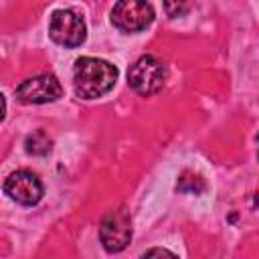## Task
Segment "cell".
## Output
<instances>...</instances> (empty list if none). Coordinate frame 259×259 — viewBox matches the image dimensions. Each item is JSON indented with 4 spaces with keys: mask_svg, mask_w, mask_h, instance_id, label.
<instances>
[{
    "mask_svg": "<svg viewBox=\"0 0 259 259\" xmlns=\"http://www.w3.org/2000/svg\"><path fill=\"white\" fill-rule=\"evenodd\" d=\"M117 81V69L95 57H81L73 69L75 93L83 99H97L105 95Z\"/></svg>",
    "mask_w": 259,
    "mask_h": 259,
    "instance_id": "obj_1",
    "label": "cell"
},
{
    "mask_svg": "<svg viewBox=\"0 0 259 259\" xmlns=\"http://www.w3.org/2000/svg\"><path fill=\"white\" fill-rule=\"evenodd\" d=\"M127 81L134 91L140 95H154L164 87L166 81V65L154 57V55H144L140 57L127 71Z\"/></svg>",
    "mask_w": 259,
    "mask_h": 259,
    "instance_id": "obj_2",
    "label": "cell"
},
{
    "mask_svg": "<svg viewBox=\"0 0 259 259\" xmlns=\"http://www.w3.org/2000/svg\"><path fill=\"white\" fill-rule=\"evenodd\" d=\"M49 36L65 49H75L85 42V20L73 10H55L49 20Z\"/></svg>",
    "mask_w": 259,
    "mask_h": 259,
    "instance_id": "obj_3",
    "label": "cell"
},
{
    "mask_svg": "<svg viewBox=\"0 0 259 259\" xmlns=\"http://www.w3.org/2000/svg\"><path fill=\"white\" fill-rule=\"evenodd\" d=\"M154 20V6L148 0H117L111 10V22L121 32H140Z\"/></svg>",
    "mask_w": 259,
    "mask_h": 259,
    "instance_id": "obj_4",
    "label": "cell"
},
{
    "mask_svg": "<svg viewBox=\"0 0 259 259\" xmlns=\"http://www.w3.org/2000/svg\"><path fill=\"white\" fill-rule=\"evenodd\" d=\"M99 239L105 251L109 253H119L127 247L132 241V219L125 208H115L109 210L99 227Z\"/></svg>",
    "mask_w": 259,
    "mask_h": 259,
    "instance_id": "obj_5",
    "label": "cell"
},
{
    "mask_svg": "<svg viewBox=\"0 0 259 259\" xmlns=\"http://www.w3.org/2000/svg\"><path fill=\"white\" fill-rule=\"evenodd\" d=\"M14 93L20 103H51L63 95V87L55 75L40 73L24 79Z\"/></svg>",
    "mask_w": 259,
    "mask_h": 259,
    "instance_id": "obj_6",
    "label": "cell"
},
{
    "mask_svg": "<svg viewBox=\"0 0 259 259\" xmlns=\"http://www.w3.org/2000/svg\"><path fill=\"white\" fill-rule=\"evenodd\" d=\"M4 192L16 202H20L24 206H32L42 198L45 188L34 172L16 170V172L8 174V178L4 180Z\"/></svg>",
    "mask_w": 259,
    "mask_h": 259,
    "instance_id": "obj_7",
    "label": "cell"
},
{
    "mask_svg": "<svg viewBox=\"0 0 259 259\" xmlns=\"http://www.w3.org/2000/svg\"><path fill=\"white\" fill-rule=\"evenodd\" d=\"M24 146H26V152L32 154V156H45V154L51 152V140H49V136H47L42 130L32 132V134L26 138Z\"/></svg>",
    "mask_w": 259,
    "mask_h": 259,
    "instance_id": "obj_8",
    "label": "cell"
},
{
    "mask_svg": "<svg viewBox=\"0 0 259 259\" xmlns=\"http://www.w3.org/2000/svg\"><path fill=\"white\" fill-rule=\"evenodd\" d=\"M178 188H180L182 192H190V194H198V192H202V190L206 188V184H204V180H202L200 176H196V174H188V172H184V174L180 176V180H178Z\"/></svg>",
    "mask_w": 259,
    "mask_h": 259,
    "instance_id": "obj_9",
    "label": "cell"
},
{
    "mask_svg": "<svg viewBox=\"0 0 259 259\" xmlns=\"http://www.w3.org/2000/svg\"><path fill=\"white\" fill-rule=\"evenodd\" d=\"M164 6H166V12L168 16L172 18H178V16H184L188 12V0H164Z\"/></svg>",
    "mask_w": 259,
    "mask_h": 259,
    "instance_id": "obj_10",
    "label": "cell"
},
{
    "mask_svg": "<svg viewBox=\"0 0 259 259\" xmlns=\"http://www.w3.org/2000/svg\"><path fill=\"white\" fill-rule=\"evenodd\" d=\"M150 255H168V257H174L172 251H166V249H148L144 253V257H150Z\"/></svg>",
    "mask_w": 259,
    "mask_h": 259,
    "instance_id": "obj_11",
    "label": "cell"
},
{
    "mask_svg": "<svg viewBox=\"0 0 259 259\" xmlns=\"http://www.w3.org/2000/svg\"><path fill=\"white\" fill-rule=\"evenodd\" d=\"M4 113H6V99H4V95L0 93V121L4 119Z\"/></svg>",
    "mask_w": 259,
    "mask_h": 259,
    "instance_id": "obj_12",
    "label": "cell"
}]
</instances>
